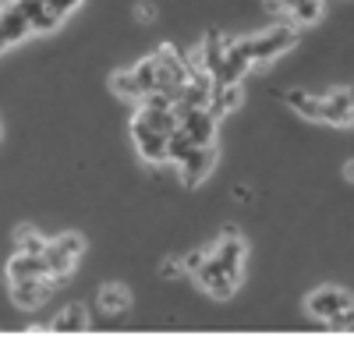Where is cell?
<instances>
[{"label":"cell","mask_w":354,"mask_h":354,"mask_svg":"<svg viewBox=\"0 0 354 354\" xmlns=\"http://www.w3.org/2000/svg\"><path fill=\"white\" fill-rule=\"evenodd\" d=\"M131 135H135V149L145 163H163L167 160V135L163 131H153L145 121L131 117Z\"/></svg>","instance_id":"obj_8"},{"label":"cell","mask_w":354,"mask_h":354,"mask_svg":"<svg viewBox=\"0 0 354 354\" xmlns=\"http://www.w3.org/2000/svg\"><path fill=\"white\" fill-rule=\"evenodd\" d=\"M25 36H32V28H28V18L18 8V0H11V4L0 8V39L11 46V43H21Z\"/></svg>","instance_id":"obj_11"},{"label":"cell","mask_w":354,"mask_h":354,"mask_svg":"<svg viewBox=\"0 0 354 354\" xmlns=\"http://www.w3.org/2000/svg\"><path fill=\"white\" fill-rule=\"evenodd\" d=\"M138 15H142V18H153L156 11H153V4H142V8H138Z\"/></svg>","instance_id":"obj_27"},{"label":"cell","mask_w":354,"mask_h":354,"mask_svg":"<svg viewBox=\"0 0 354 354\" xmlns=\"http://www.w3.org/2000/svg\"><path fill=\"white\" fill-rule=\"evenodd\" d=\"M294 43H298V25H273L270 32L245 39V50L252 57V64H266L273 57H280L283 50H290Z\"/></svg>","instance_id":"obj_4"},{"label":"cell","mask_w":354,"mask_h":354,"mask_svg":"<svg viewBox=\"0 0 354 354\" xmlns=\"http://www.w3.org/2000/svg\"><path fill=\"white\" fill-rule=\"evenodd\" d=\"M32 277H50L43 255H28V252L11 255V262H8V280L18 283V280H32Z\"/></svg>","instance_id":"obj_13"},{"label":"cell","mask_w":354,"mask_h":354,"mask_svg":"<svg viewBox=\"0 0 354 354\" xmlns=\"http://www.w3.org/2000/svg\"><path fill=\"white\" fill-rule=\"evenodd\" d=\"M234 39L230 36H220V32H209L205 36V43L198 46V64H202V71H216L220 68V61H223V53H227V46H230Z\"/></svg>","instance_id":"obj_14"},{"label":"cell","mask_w":354,"mask_h":354,"mask_svg":"<svg viewBox=\"0 0 354 354\" xmlns=\"http://www.w3.org/2000/svg\"><path fill=\"white\" fill-rule=\"evenodd\" d=\"M351 117H354V96H351V88H337V93L319 100V121L347 128Z\"/></svg>","instance_id":"obj_9"},{"label":"cell","mask_w":354,"mask_h":354,"mask_svg":"<svg viewBox=\"0 0 354 354\" xmlns=\"http://www.w3.org/2000/svg\"><path fill=\"white\" fill-rule=\"evenodd\" d=\"M241 103V82H213L209 88V103H205V110H209L216 121L220 117H227L234 106Z\"/></svg>","instance_id":"obj_12"},{"label":"cell","mask_w":354,"mask_h":354,"mask_svg":"<svg viewBox=\"0 0 354 354\" xmlns=\"http://www.w3.org/2000/svg\"><path fill=\"white\" fill-rule=\"evenodd\" d=\"M160 273H163V277H177V273H185V270H181V259H177V262H174V259H167V262L160 266Z\"/></svg>","instance_id":"obj_26"},{"label":"cell","mask_w":354,"mask_h":354,"mask_svg":"<svg viewBox=\"0 0 354 354\" xmlns=\"http://www.w3.org/2000/svg\"><path fill=\"white\" fill-rule=\"evenodd\" d=\"M4 46H8V43H4V39H0V50H4Z\"/></svg>","instance_id":"obj_28"},{"label":"cell","mask_w":354,"mask_h":354,"mask_svg":"<svg viewBox=\"0 0 354 354\" xmlns=\"http://www.w3.org/2000/svg\"><path fill=\"white\" fill-rule=\"evenodd\" d=\"M195 280H198V287L205 290V294H213L216 301H227V298H234V290L241 287V280L238 277H230L223 266L209 255V248H205V259H202V266L195 270Z\"/></svg>","instance_id":"obj_6"},{"label":"cell","mask_w":354,"mask_h":354,"mask_svg":"<svg viewBox=\"0 0 354 354\" xmlns=\"http://www.w3.org/2000/svg\"><path fill=\"white\" fill-rule=\"evenodd\" d=\"M174 113H177V128H181L195 145H209V142H216V117L205 110V106L174 103Z\"/></svg>","instance_id":"obj_5"},{"label":"cell","mask_w":354,"mask_h":354,"mask_svg":"<svg viewBox=\"0 0 354 354\" xmlns=\"http://www.w3.org/2000/svg\"><path fill=\"white\" fill-rule=\"evenodd\" d=\"M113 93L121 96V100H131V103H138L142 100V88H138V78H135V71L128 68V71H117L113 75Z\"/></svg>","instance_id":"obj_18"},{"label":"cell","mask_w":354,"mask_h":354,"mask_svg":"<svg viewBox=\"0 0 354 354\" xmlns=\"http://www.w3.org/2000/svg\"><path fill=\"white\" fill-rule=\"evenodd\" d=\"M50 330H53V333H85V330H88V312H85V305H68L61 315L50 322Z\"/></svg>","instance_id":"obj_15"},{"label":"cell","mask_w":354,"mask_h":354,"mask_svg":"<svg viewBox=\"0 0 354 354\" xmlns=\"http://www.w3.org/2000/svg\"><path fill=\"white\" fill-rule=\"evenodd\" d=\"M287 103L298 110L301 117H312V121H319V96H308V93H301V88H290Z\"/></svg>","instance_id":"obj_22"},{"label":"cell","mask_w":354,"mask_h":354,"mask_svg":"<svg viewBox=\"0 0 354 354\" xmlns=\"http://www.w3.org/2000/svg\"><path fill=\"white\" fill-rule=\"evenodd\" d=\"M216 160H220V153H216V142H209V145H195V149L177 163V170H181V181H185V188H198L205 177H209L213 170H216Z\"/></svg>","instance_id":"obj_7"},{"label":"cell","mask_w":354,"mask_h":354,"mask_svg":"<svg viewBox=\"0 0 354 354\" xmlns=\"http://www.w3.org/2000/svg\"><path fill=\"white\" fill-rule=\"evenodd\" d=\"M135 78H138V88H142V96H149L153 88H156V75H153V57H145V61H138L135 68Z\"/></svg>","instance_id":"obj_23"},{"label":"cell","mask_w":354,"mask_h":354,"mask_svg":"<svg viewBox=\"0 0 354 354\" xmlns=\"http://www.w3.org/2000/svg\"><path fill=\"white\" fill-rule=\"evenodd\" d=\"M192 149H195V142H192L181 128H174V131L167 135V160H170V163H181Z\"/></svg>","instance_id":"obj_19"},{"label":"cell","mask_w":354,"mask_h":354,"mask_svg":"<svg viewBox=\"0 0 354 354\" xmlns=\"http://www.w3.org/2000/svg\"><path fill=\"white\" fill-rule=\"evenodd\" d=\"M39 4H43L46 11H53L57 18H64L68 11H75V8L82 4V0H39Z\"/></svg>","instance_id":"obj_24"},{"label":"cell","mask_w":354,"mask_h":354,"mask_svg":"<svg viewBox=\"0 0 354 354\" xmlns=\"http://www.w3.org/2000/svg\"><path fill=\"white\" fill-rule=\"evenodd\" d=\"M308 312L333 330H347L351 326V294L344 287H319L308 298Z\"/></svg>","instance_id":"obj_1"},{"label":"cell","mask_w":354,"mask_h":354,"mask_svg":"<svg viewBox=\"0 0 354 354\" xmlns=\"http://www.w3.org/2000/svg\"><path fill=\"white\" fill-rule=\"evenodd\" d=\"M153 75H156L153 93H163V96L177 100V88L188 82V64H185V57L177 53L174 46H160L153 53Z\"/></svg>","instance_id":"obj_3"},{"label":"cell","mask_w":354,"mask_h":354,"mask_svg":"<svg viewBox=\"0 0 354 354\" xmlns=\"http://www.w3.org/2000/svg\"><path fill=\"white\" fill-rule=\"evenodd\" d=\"M128 305H131L128 287H121V283H106V287L100 290V308H103L106 315H124Z\"/></svg>","instance_id":"obj_17"},{"label":"cell","mask_w":354,"mask_h":354,"mask_svg":"<svg viewBox=\"0 0 354 354\" xmlns=\"http://www.w3.org/2000/svg\"><path fill=\"white\" fill-rule=\"evenodd\" d=\"M18 8L25 11V18H28V28H32V32H53L57 28V18L53 11H46L39 0H18Z\"/></svg>","instance_id":"obj_16"},{"label":"cell","mask_w":354,"mask_h":354,"mask_svg":"<svg viewBox=\"0 0 354 354\" xmlns=\"http://www.w3.org/2000/svg\"><path fill=\"white\" fill-rule=\"evenodd\" d=\"M202 259H205V252H188V255L181 259V270H185V273H195L198 266H202Z\"/></svg>","instance_id":"obj_25"},{"label":"cell","mask_w":354,"mask_h":354,"mask_svg":"<svg viewBox=\"0 0 354 354\" xmlns=\"http://www.w3.org/2000/svg\"><path fill=\"white\" fill-rule=\"evenodd\" d=\"M50 290H53V280L50 277H32V280H18L11 283V301L25 312H32L39 308L46 298H50Z\"/></svg>","instance_id":"obj_10"},{"label":"cell","mask_w":354,"mask_h":354,"mask_svg":"<svg viewBox=\"0 0 354 354\" xmlns=\"http://www.w3.org/2000/svg\"><path fill=\"white\" fill-rule=\"evenodd\" d=\"M15 241H18V252H28V255H43V248H46L43 234L32 230V227H18L15 230Z\"/></svg>","instance_id":"obj_21"},{"label":"cell","mask_w":354,"mask_h":354,"mask_svg":"<svg viewBox=\"0 0 354 354\" xmlns=\"http://www.w3.org/2000/svg\"><path fill=\"white\" fill-rule=\"evenodd\" d=\"M287 15H290L294 25H312V21L322 18V0H301V4H294Z\"/></svg>","instance_id":"obj_20"},{"label":"cell","mask_w":354,"mask_h":354,"mask_svg":"<svg viewBox=\"0 0 354 354\" xmlns=\"http://www.w3.org/2000/svg\"><path fill=\"white\" fill-rule=\"evenodd\" d=\"M82 248H85V241L78 238V234H61L57 241H46L43 262H46V273H50L53 287H61V283L71 277V270H75V262H78Z\"/></svg>","instance_id":"obj_2"}]
</instances>
